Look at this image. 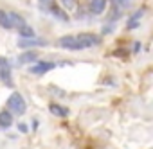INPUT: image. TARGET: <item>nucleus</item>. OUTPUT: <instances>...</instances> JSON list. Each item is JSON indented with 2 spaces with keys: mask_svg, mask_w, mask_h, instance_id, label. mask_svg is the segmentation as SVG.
<instances>
[{
  "mask_svg": "<svg viewBox=\"0 0 153 149\" xmlns=\"http://www.w3.org/2000/svg\"><path fill=\"white\" fill-rule=\"evenodd\" d=\"M7 16H9V22H11V27H16V29H22L24 25H27L25 24V20L18 15V13H15V11H9L7 13Z\"/></svg>",
  "mask_w": 153,
  "mask_h": 149,
  "instance_id": "1a4fd4ad",
  "label": "nucleus"
},
{
  "mask_svg": "<svg viewBox=\"0 0 153 149\" xmlns=\"http://www.w3.org/2000/svg\"><path fill=\"white\" fill-rule=\"evenodd\" d=\"M115 4H117V7L124 9V7H128V6L131 4V0H115Z\"/></svg>",
  "mask_w": 153,
  "mask_h": 149,
  "instance_id": "f3484780",
  "label": "nucleus"
},
{
  "mask_svg": "<svg viewBox=\"0 0 153 149\" xmlns=\"http://www.w3.org/2000/svg\"><path fill=\"white\" fill-rule=\"evenodd\" d=\"M51 13L56 16V18H59V20H63V22H67L68 20V16H67V13H61V9H58V7H51Z\"/></svg>",
  "mask_w": 153,
  "mask_h": 149,
  "instance_id": "2eb2a0df",
  "label": "nucleus"
},
{
  "mask_svg": "<svg viewBox=\"0 0 153 149\" xmlns=\"http://www.w3.org/2000/svg\"><path fill=\"white\" fill-rule=\"evenodd\" d=\"M40 2H49V0H40Z\"/></svg>",
  "mask_w": 153,
  "mask_h": 149,
  "instance_id": "6ab92c4d",
  "label": "nucleus"
},
{
  "mask_svg": "<svg viewBox=\"0 0 153 149\" xmlns=\"http://www.w3.org/2000/svg\"><path fill=\"white\" fill-rule=\"evenodd\" d=\"M18 129H20L22 133H27V124H24V122H20V124H18Z\"/></svg>",
  "mask_w": 153,
  "mask_h": 149,
  "instance_id": "a211bd4d",
  "label": "nucleus"
},
{
  "mask_svg": "<svg viewBox=\"0 0 153 149\" xmlns=\"http://www.w3.org/2000/svg\"><path fill=\"white\" fill-rule=\"evenodd\" d=\"M59 4L63 6L65 11H72L76 7V0H59Z\"/></svg>",
  "mask_w": 153,
  "mask_h": 149,
  "instance_id": "dca6fc26",
  "label": "nucleus"
},
{
  "mask_svg": "<svg viewBox=\"0 0 153 149\" xmlns=\"http://www.w3.org/2000/svg\"><path fill=\"white\" fill-rule=\"evenodd\" d=\"M7 108H9V113L13 115H22V113H25V110H27V104H25V99L18 94V92H13L11 95H9V99H7Z\"/></svg>",
  "mask_w": 153,
  "mask_h": 149,
  "instance_id": "f257e3e1",
  "label": "nucleus"
},
{
  "mask_svg": "<svg viewBox=\"0 0 153 149\" xmlns=\"http://www.w3.org/2000/svg\"><path fill=\"white\" fill-rule=\"evenodd\" d=\"M142 11H137V13H133L131 16H130V20H128V29H137L139 27V22H140V18H142Z\"/></svg>",
  "mask_w": 153,
  "mask_h": 149,
  "instance_id": "f8f14e48",
  "label": "nucleus"
},
{
  "mask_svg": "<svg viewBox=\"0 0 153 149\" xmlns=\"http://www.w3.org/2000/svg\"><path fill=\"white\" fill-rule=\"evenodd\" d=\"M106 9V0H90V13L92 15H103Z\"/></svg>",
  "mask_w": 153,
  "mask_h": 149,
  "instance_id": "0eeeda50",
  "label": "nucleus"
},
{
  "mask_svg": "<svg viewBox=\"0 0 153 149\" xmlns=\"http://www.w3.org/2000/svg\"><path fill=\"white\" fill-rule=\"evenodd\" d=\"M0 27H2V29H13V27H11V22H9L7 13H6V11H2V9H0Z\"/></svg>",
  "mask_w": 153,
  "mask_h": 149,
  "instance_id": "ddd939ff",
  "label": "nucleus"
},
{
  "mask_svg": "<svg viewBox=\"0 0 153 149\" xmlns=\"http://www.w3.org/2000/svg\"><path fill=\"white\" fill-rule=\"evenodd\" d=\"M49 110H51V113L56 115V117H61V119L68 117V108H65V106H61V104L51 103V104H49Z\"/></svg>",
  "mask_w": 153,
  "mask_h": 149,
  "instance_id": "6e6552de",
  "label": "nucleus"
},
{
  "mask_svg": "<svg viewBox=\"0 0 153 149\" xmlns=\"http://www.w3.org/2000/svg\"><path fill=\"white\" fill-rule=\"evenodd\" d=\"M38 61V54L36 52H33V50H29V52H24V54H20L18 56V63H36Z\"/></svg>",
  "mask_w": 153,
  "mask_h": 149,
  "instance_id": "9d476101",
  "label": "nucleus"
},
{
  "mask_svg": "<svg viewBox=\"0 0 153 149\" xmlns=\"http://www.w3.org/2000/svg\"><path fill=\"white\" fill-rule=\"evenodd\" d=\"M59 47L67 49V50H79L78 40H76V34H68V36H61L59 38Z\"/></svg>",
  "mask_w": 153,
  "mask_h": 149,
  "instance_id": "39448f33",
  "label": "nucleus"
},
{
  "mask_svg": "<svg viewBox=\"0 0 153 149\" xmlns=\"http://www.w3.org/2000/svg\"><path fill=\"white\" fill-rule=\"evenodd\" d=\"M11 126H13V115L9 111H0V128L7 129Z\"/></svg>",
  "mask_w": 153,
  "mask_h": 149,
  "instance_id": "9b49d317",
  "label": "nucleus"
},
{
  "mask_svg": "<svg viewBox=\"0 0 153 149\" xmlns=\"http://www.w3.org/2000/svg\"><path fill=\"white\" fill-rule=\"evenodd\" d=\"M18 32H20L22 38H33V36H34V32H33V29H31L29 25H24L22 29H18Z\"/></svg>",
  "mask_w": 153,
  "mask_h": 149,
  "instance_id": "4468645a",
  "label": "nucleus"
},
{
  "mask_svg": "<svg viewBox=\"0 0 153 149\" xmlns=\"http://www.w3.org/2000/svg\"><path fill=\"white\" fill-rule=\"evenodd\" d=\"M54 66H56V65H54V63H51V61H40V59H38L36 63H33V65H31L29 72H31V74H34V76H43V74L51 72Z\"/></svg>",
  "mask_w": 153,
  "mask_h": 149,
  "instance_id": "20e7f679",
  "label": "nucleus"
},
{
  "mask_svg": "<svg viewBox=\"0 0 153 149\" xmlns=\"http://www.w3.org/2000/svg\"><path fill=\"white\" fill-rule=\"evenodd\" d=\"M45 45V41L43 40H38V38H22V40H18V47L20 49H31V47H43Z\"/></svg>",
  "mask_w": 153,
  "mask_h": 149,
  "instance_id": "423d86ee",
  "label": "nucleus"
},
{
  "mask_svg": "<svg viewBox=\"0 0 153 149\" xmlns=\"http://www.w3.org/2000/svg\"><path fill=\"white\" fill-rule=\"evenodd\" d=\"M0 81H2L6 86L13 85V76H11V65L7 59L0 58Z\"/></svg>",
  "mask_w": 153,
  "mask_h": 149,
  "instance_id": "7ed1b4c3",
  "label": "nucleus"
},
{
  "mask_svg": "<svg viewBox=\"0 0 153 149\" xmlns=\"http://www.w3.org/2000/svg\"><path fill=\"white\" fill-rule=\"evenodd\" d=\"M76 40H78L79 50H81V49L96 47V45L99 43V36H96L94 32H81V34H76Z\"/></svg>",
  "mask_w": 153,
  "mask_h": 149,
  "instance_id": "f03ea898",
  "label": "nucleus"
}]
</instances>
